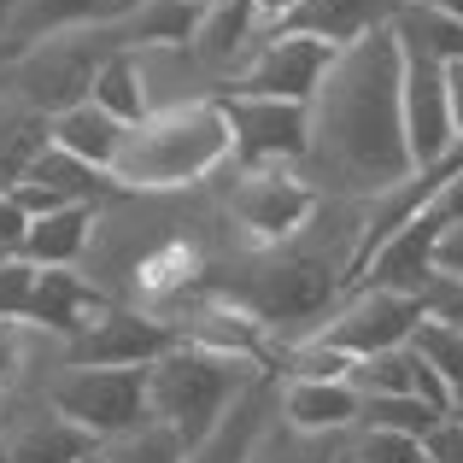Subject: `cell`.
<instances>
[{"mask_svg": "<svg viewBox=\"0 0 463 463\" xmlns=\"http://www.w3.org/2000/svg\"><path fill=\"white\" fill-rule=\"evenodd\" d=\"M317 200H323V194H317L306 176H294L288 165L247 170L241 188L229 194V217H235L259 247H282V241H294L317 217Z\"/></svg>", "mask_w": 463, "mask_h": 463, "instance_id": "9", "label": "cell"}, {"mask_svg": "<svg viewBox=\"0 0 463 463\" xmlns=\"http://www.w3.org/2000/svg\"><path fill=\"white\" fill-rule=\"evenodd\" d=\"M340 47L317 42V35H294V30H270L259 47H252V59L229 77L223 94H259V100H299L311 106L317 82L328 77V65H335Z\"/></svg>", "mask_w": 463, "mask_h": 463, "instance_id": "7", "label": "cell"}, {"mask_svg": "<svg viewBox=\"0 0 463 463\" xmlns=\"http://www.w3.org/2000/svg\"><path fill=\"white\" fill-rule=\"evenodd\" d=\"M176 340L182 335L170 323H158V317L112 311V306H106L77 340H71V358L65 364H94V370H147V364H158Z\"/></svg>", "mask_w": 463, "mask_h": 463, "instance_id": "10", "label": "cell"}, {"mask_svg": "<svg viewBox=\"0 0 463 463\" xmlns=\"http://www.w3.org/2000/svg\"><path fill=\"white\" fill-rule=\"evenodd\" d=\"M340 440H346V434H299V429H288L282 417H270L247 463H335Z\"/></svg>", "mask_w": 463, "mask_h": 463, "instance_id": "25", "label": "cell"}, {"mask_svg": "<svg viewBox=\"0 0 463 463\" xmlns=\"http://www.w3.org/2000/svg\"><path fill=\"white\" fill-rule=\"evenodd\" d=\"M194 6H217V0H194Z\"/></svg>", "mask_w": 463, "mask_h": 463, "instance_id": "42", "label": "cell"}, {"mask_svg": "<svg viewBox=\"0 0 463 463\" xmlns=\"http://www.w3.org/2000/svg\"><path fill=\"white\" fill-rule=\"evenodd\" d=\"M229 118V141L247 170H276V165H306L311 141V106L299 100H259V94H217Z\"/></svg>", "mask_w": 463, "mask_h": 463, "instance_id": "6", "label": "cell"}, {"mask_svg": "<svg viewBox=\"0 0 463 463\" xmlns=\"http://www.w3.org/2000/svg\"><path fill=\"white\" fill-rule=\"evenodd\" d=\"M434 276H446V282H463V223L440 229V241H434Z\"/></svg>", "mask_w": 463, "mask_h": 463, "instance_id": "33", "label": "cell"}, {"mask_svg": "<svg viewBox=\"0 0 463 463\" xmlns=\"http://www.w3.org/2000/svg\"><path fill=\"white\" fill-rule=\"evenodd\" d=\"M399 118H405V153L411 165H434L458 147L452 106H446V65L417 53H399Z\"/></svg>", "mask_w": 463, "mask_h": 463, "instance_id": "11", "label": "cell"}, {"mask_svg": "<svg viewBox=\"0 0 463 463\" xmlns=\"http://www.w3.org/2000/svg\"><path fill=\"white\" fill-rule=\"evenodd\" d=\"M94 241V205H59L47 217H30L18 259H30L35 270H71Z\"/></svg>", "mask_w": 463, "mask_h": 463, "instance_id": "18", "label": "cell"}, {"mask_svg": "<svg viewBox=\"0 0 463 463\" xmlns=\"http://www.w3.org/2000/svg\"><path fill=\"white\" fill-rule=\"evenodd\" d=\"M422 463H463V422L458 417H440L422 434Z\"/></svg>", "mask_w": 463, "mask_h": 463, "instance_id": "31", "label": "cell"}, {"mask_svg": "<svg viewBox=\"0 0 463 463\" xmlns=\"http://www.w3.org/2000/svg\"><path fill=\"white\" fill-rule=\"evenodd\" d=\"M47 411L77 422L94 446L136 434L147 417V370H94V364H59L47 382Z\"/></svg>", "mask_w": 463, "mask_h": 463, "instance_id": "5", "label": "cell"}, {"mask_svg": "<svg viewBox=\"0 0 463 463\" xmlns=\"http://www.w3.org/2000/svg\"><path fill=\"white\" fill-rule=\"evenodd\" d=\"M276 405H282V387H276L270 370H264L259 382L229 405V417L217 422L200 446H188V458H182V463H247L252 446H259V434H264V422L276 417Z\"/></svg>", "mask_w": 463, "mask_h": 463, "instance_id": "15", "label": "cell"}, {"mask_svg": "<svg viewBox=\"0 0 463 463\" xmlns=\"http://www.w3.org/2000/svg\"><path fill=\"white\" fill-rule=\"evenodd\" d=\"M422 217H429L434 229H452V223H463V170H458L452 182H446V188H440V200H434Z\"/></svg>", "mask_w": 463, "mask_h": 463, "instance_id": "34", "label": "cell"}, {"mask_svg": "<svg viewBox=\"0 0 463 463\" xmlns=\"http://www.w3.org/2000/svg\"><path fill=\"white\" fill-rule=\"evenodd\" d=\"M446 411H434V405H422L417 393H393V399H364V411H358V422L364 429H393V434H429L434 422H440Z\"/></svg>", "mask_w": 463, "mask_h": 463, "instance_id": "29", "label": "cell"}, {"mask_svg": "<svg viewBox=\"0 0 463 463\" xmlns=\"http://www.w3.org/2000/svg\"><path fill=\"white\" fill-rule=\"evenodd\" d=\"M82 463H100V452H94V458H82Z\"/></svg>", "mask_w": 463, "mask_h": 463, "instance_id": "43", "label": "cell"}, {"mask_svg": "<svg viewBox=\"0 0 463 463\" xmlns=\"http://www.w3.org/2000/svg\"><path fill=\"white\" fill-rule=\"evenodd\" d=\"M100 311H106V299L94 294L82 276H71V270H35V306H30V323L35 328L77 340Z\"/></svg>", "mask_w": 463, "mask_h": 463, "instance_id": "19", "label": "cell"}, {"mask_svg": "<svg viewBox=\"0 0 463 463\" xmlns=\"http://www.w3.org/2000/svg\"><path fill=\"white\" fill-rule=\"evenodd\" d=\"M417 6H434V12H446V18H463V0H417Z\"/></svg>", "mask_w": 463, "mask_h": 463, "instance_id": "38", "label": "cell"}, {"mask_svg": "<svg viewBox=\"0 0 463 463\" xmlns=\"http://www.w3.org/2000/svg\"><path fill=\"white\" fill-rule=\"evenodd\" d=\"M422 311L440 317V323H452L458 335H463V282H446V276H434L429 294H422Z\"/></svg>", "mask_w": 463, "mask_h": 463, "instance_id": "32", "label": "cell"}, {"mask_svg": "<svg viewBox=\"0 0 463 463\" xmlns=\"http://www.w3.org/2000/svg\"><path fill=\"white\" fill-rule=\"evenodd\" d=\"M47 147H53V118H42V112L12 100L6 112H0V188H18Z\"/></svg>", "mask_w": 463, "mask_h": 463, "instance_id": "23", "label": "cell"}, {"mask_svg": "<svg viewBox=\"0 0 463 463\" xmlns=\"http://www.w3.org/2000/svg\"><path fill=\"white\" fill-rule=\"evenodd\" d=\"M124 136H129V129L118 124V118H106L94 100H82V106H71V112L53 118V147L71 153V158H82V165H94V170H112L118 165Z\"/></svg>", "mask_w": 463, "mask_h": 463, "instance_id": "21", "label": "cell"}, {"mask_svg": "<svg viewBox=\"0 0 463 463\" xmlns=\"http://www.w3.org/2000/svg\"><path fill=\"white\" fill-rule=\"evenodd\" d=\"M30 306H35V264L6 259L0 264V323H30Z\"/></svg>", "mask_w": 463, "mask_h": 463, "instance_id": "30", "label": "cell"}, {"mask_svg": "<svg viewBox=\"0 0 463 463\" xmlns=\"http://www.w3.org/2000/svg\"><path fill=\"white\" fill-rule=\"evenodd\" d=\"M124 30L118 24H94V30H65V35H47V42L24 47V53H12V100L30 106V112L42 118H59L71 112V106L89 100L94 77H100V65L112 53H124Z\"/></svg>", "mask_w": 463, "mask_h": 463, "instance_id": "4", "label": "cell"}, {"mask_svg": "<svg viewBox=\"0 0 463 463\" xmlns=\"http://www.w3.org/2000/svg\"><path fill=\"white\" fill-rule=\"evenodd\" d=\"M393 42H399V53L434 59V65H458L463 59V18H446L434 6L405 0V12L393 18Z\"/></svg>", "mask_w": 463, "mask_h": 463, "instance_id": "22", "label": "cell"}, {"mask_svg": "<svg viewBox=\"0 0 463 463\" xmlns=\"http://www.w3.org/2000/svg\"><path fill=\"white\" fill-rule=\"evenodd\" d=\"M399 42L393 30L358 35L340 47L328 77L311 94V141H306V182L317 194L375 200L411 176L405 118H399Z\"/></svg>", "mask_w": 463, "mask_h": 463, "instance_id": "1", "label": "cell"}, {"mask_svg": "<svg viewBox=\"0 0 463 463\" xmlns=\"http://www.w3.org/2000/svg\"><path fill=\"white\" fill-rule=\"evenodd\" d=\"M294 6H299V0H252V12H259V24H264V30H276V24H282Z\"/></svg>", "mask_w": 463, "mask_h": 463, "instance_id": "37", "label": "cell"}, {"mask_svg": "<svg viewBox=\"0 0 463 463\" xmlns=\"http://www.w3.org/2000/svg\"><path fill=\"white\" fill-rule=\"evenodd\" d=\"M94 452H100V446H94L77 422L42 411V417H24L18 429L6 434L0 463H82V458H94Z\"/></svg>", "mask_w": 463, "mask_h": 463, "instance_id": "20", "label": "cell"}, {"mask_svg": "<svg viewBox=\"0 0 463 463\" xmlns=\"http://www.w3.org/2000/svg\"><path fill=\"white\" fill-rule=\"evenodd\" d=\"M340 294L335 264L323 259H276L270 270L252 276L241 311L252 323H294V317H323V306Z\"/></svg>", "mask_w": 463, "mask_h": 463, "instance_id": "12", "label": "cell"}, {"mask_svg": "<svg viewBox=\"0 0 463 463\" xmlns=\"http://www.w3.org/2000/svg\"><path fill=\"white\" fill-rule=\"evenodd\" d=\"M136 0H18L12 12V30L0 42V53H24V47L47 42V35H65V30H94V24H118Z\"/></svg>", "mask_w": 463, "mask_h": 463, "instance_id": "17", "label": "cell"}, {"mask_svg": "<svg viewBox=\"0 0 463 463\" xmlns=\"http://www.w3.org/2000/svg\"><path fill=\"white\" fill-rule=\"evenodd\" d=\"M12 12H18V0H0V42H6V30H12Z\"/></svg>", "mask_w": 463, "mask_h": 463, "instance_id": "39", "label": "cell"}, {"mask_svg": "<svg viewBox=\"0 0 463 463\" xmlns=\"http://www.w3.org/2000/svg\"><path fill=\"white\" fill-rule=\"evenodd\" d=\"M264 35H270V30L259 24L252 0H217V6L200 12V30H194L188 47H194V59H200L217 82H229L252 59V47H259Z\"/></svg>", "mask_w": 463, "mask_h": 463, "instance_id": "13", "label": "cell"}, {"mask_svg": "<svg viewBox=\"0 0 463 463\" xmlns=\"http://www.w3.org/2000/svg\"><path fill=\"white\" fill-rule=\"evenodd\" d=\"M6 259H18V252H6V247H0V264H6Z\"/></svg>", "mask_w": 463, "mask_h": 463, "instance_id": "41", "label": "cell"}, {"mask_svg": "<svg viewBox=\"0 0 463 463\" xmlns=\"http://www.w3.org/2000/svg\"><path fill=\"white\" fill-rule=\"evenodd\" d=\"M259 375L264 370L252 358L200 346V340H176L158 364H147V417L158 429L182 434L188 446H200Z\"/></svg>", "mask_w": 463, "mask_h": 463, "instance_id": "3", "label": "cell"}, {"mask_svg": "<svg viewBox=\"0 0 463 463\" xmlns=\"http://www.w3.org/2000/svg\"><path fill=\"white\" fill-rule=\"evenodd\" d=\"M411 352H417V358L429 364V370L440 375L446 387H452V399L463 393V335H458L452 323H440V317H429V311H422L417 335H411Z\"/></svg>", "mask_w": 463, "mask_h": 463, "instance_id": "26", "label": "cell"}, {"mask_svg": "<svg viewBox=\"0 0 463 463\" xmlns=\"http://www.w3.org/2000/svg\"><path fill=\"white\" fill-rule=\"evenodd\" d=\"M335 463H346V458H335Z\"/></svg>", "mask_w": 463, "mask_h": 463, "instance_id": "44", "label": "cell"}, {"mask_svg": "<svg viewBox=\"0 0 463 463\" xmlns=\"http://www.w3.org/2000/svg\"><path fill=\"white\" fill-rule=\"evenodd\" d=\"M188 458V440L158 422H141L136 434H118V440L100 446V463H182Z\"/></svg>", "mask_w": 463, "mask_h": 463, "instance_id": "27", "label": "cell"}, {"mask_svg": "<svg viewBox=\"0 0 463 463\" xmlns=\"http://www.w3.org/2000/svg\"><path fill=\"white\" fill-rule=\"evenodd\" d=\"M358 387L352 382H317V375H288L282 382V405L276 417L299 434H352L358 429Z\"/></svg>", "mask_w": 463, "mask_h": 463, "instance_id": "16", "label": "cell"}, {"mask_svg": "<svg viewBox=\"0 0 463 463\" xmlns=\"http://www.w3.org/2000/svg\"><path fill=\"white\" fill-rule=\"evenodd\" d=\"M446 417H458V422H463V393L452 399V411H446Z\"/></svg>", "mask_w": 463, "mask_h": 463, "instance_id": "40", "label": "cell"}, {"mask_svg": "<svg viewBox=\"0 0 463 463\" xmlns=\"http://www.w3.org/2000/svg\"><path fill=\"white\" fill-rule=\"evenodd\" d=\"M235 158L229 141V118L217 100H188L170 112H147L136 129L124 136L112 176L124 194H170V188H194V182L217 176Z\"/></svg>", "mask_w": 463, "mask_h": 463, "instance_id": "2", "label": "cell"}, {"mask_svg": "<svg viewBox=\"0 0 463 463\" xmlns=\"http://www.w3.org/2000/svg\"><path fill=\"white\" fill-rule=\"evenodd\" d=\"M399 12H405V0H299L276 30L317 35V42H328V47H352L358 35L393 30Z\"/></svg>", "mask_w": 463, "mask_h": 463, "instance_id": "14", "label": "cell"}, {"mask_svg": "<svg viewBox=\"0 0 463 463\" xmlns=\"http://www.w3.org/2000/svg\"><path fill=\"white\" fill-rule=\"evenodd\" d=\"M446 106H452V136L463 147V59L458 65H446Z\"/></svg>", "mask_w": 463, "mask_h": 463, "instance_id": "36", "label": "cell"}, {"mask_svg": "<svg viewBox=\"0 0 463 463\" xmlns=\"http://www.w3.org/2000/svg\"><path fill=\"white\" fill-rule=\"evenodd\" d=\"M422 323V299L417 294H387V288H358L340 311H328L323 328H311L323 346L346 352L352 364L358 358H375V352H393V346H411Z\"/></svg>", "mask_w": 463, "mask_h": 463, "instance_id": "8", "label": "cell"}, {"mask_svg": "<svg viewBox=\"0 0 463 463\" xmlns=\"http://www.w3.org/2000/svg\"><path fill=\"white\" fill-rule=\"evenodd\" d=\"M89 100L100 106L106 118H118L124 129H136L141 118H147V82H141V59L129 53V47H124V53H112V59L100 65Z\"/></svg>", "mask_w": 463, "mask_h": 463, "instance_id": "24", "label": "cell"}, {"mask_svg": "<svg viewBox=\"0 0 463 463\" xmlns=\"http://www.w3.org/2000/svg\"><path fill=\"white\" fill-rule=\"evenodd\" d=\"M24 229H30V212H24V205L12 200L6 188H0V247L18 252V247H24Z\"/></svg>", "mask_w": 463, "mask_h": 463, "instance_id": "35", "label": "cell"}, {"mask_svg": "<svg viewBox=\"0 0 463 463\" xmlns=\"http://www.w3.org/2000/svg\"><path fill=\"white\" fill-rule=\"evenodd\" d=\"M411 346H393V352H375V358H358L346 382L358 387V399H393V393H411Z\"/></svg>", "mask_w": 463, "mask_h": 463, "instance_id": "28", "label": "cell"}]
</instances>
